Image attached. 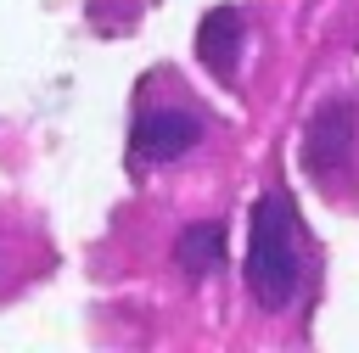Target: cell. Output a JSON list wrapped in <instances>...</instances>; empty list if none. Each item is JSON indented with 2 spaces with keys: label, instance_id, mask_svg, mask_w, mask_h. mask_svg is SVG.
<instances>
[{
  "label": "cell",
  "instance_id": "obj_4",
  "mask_svg": "<svg viewBox=\"0 0 359 353\" xmlns=\"http://www.w3.org/2000/svg\"><path fill=\"white\" fill-rule=\"evenodd\" d=\"M196 56L208 73L230 78L236 73V56H241V11L236 6H219L202 17V34H196Z\"/></svg>",
  "mask_w": 359,
  "mask_h": 353
},
{
  "label": "cell",
  "instance_id": "obj_5",
  "mask_svg": "<svg viewBox=\"0 0 359 353\" xmlns=\"http://www.w3.org/2000/svg\"><path fill=\"white\" fill-rule=\"evenodd\" d=\"M45 258H50V247H39L11 213H0V291H11L17 280H28Z\"/></svg>",
  "mask_w": 359,
  "mask_h": 353
},
{
  "label": "cell",
  "instance_id": "obj_6",
  "mask_svg": "<svg viewBox=\"0 0 359 353\" xmlns=\"http://www.w3.org/2000/svg\"><path fill=\"white\" fill-rule=\"evenodd\" d=\"M174 258H180V269H185L191 280L213 275L219 258H224V224H219V219H196V224H185L180 241H174Z\"/></svg>",
  "mask_w": 359,
  "mask_h": 353
},
{
  "label": "cell",
  "instance_id": "obj_2",
  "mask_svg": "<svg viewBox=\"0 0 359 353\" xmlns=\"http://www.w3.org/2000/svg\"><path fill=\"white\" fill-rule=\"evenodd\" d=\"M208 106L185 90H163L151 84L135 106V123H129V168L135 174H157L180 157H191L208 134Z\"/></svg>",
  "mask_w": 359,
  "mask_h": 353
},
{
  "label": "cell",
  "instance_id": "obj_1",
  "mask_svg": "<svg viewBox=\"0 0 359 353\" xmlns=\"http://www.w3.org/2000/svg\"><path fill=\"white\" fill-rule=\"evenodd\" d=\"M241 275H247V297L264 314H286L309 286V241H303V224H297V213L280 191L258 196V207H252Z\"/></svg>",
  "mask_w": 359,
  "mask_h": 353
},
{
  "label": "cell",
  "instance_id": "obj_3",
  "mask_svg": "<svg viewBox=\"0 0 359 353\" xmlns=\"http://www.w3.org/2000/svg\"><path fill=\"white\" fill-rule=\"evenodd\" d=\"M303 174L331 202H359V95H331L303 123Z\"/></svg>",
  "mask_w": 359,
  "mask_h": 353
}]
</instances>
